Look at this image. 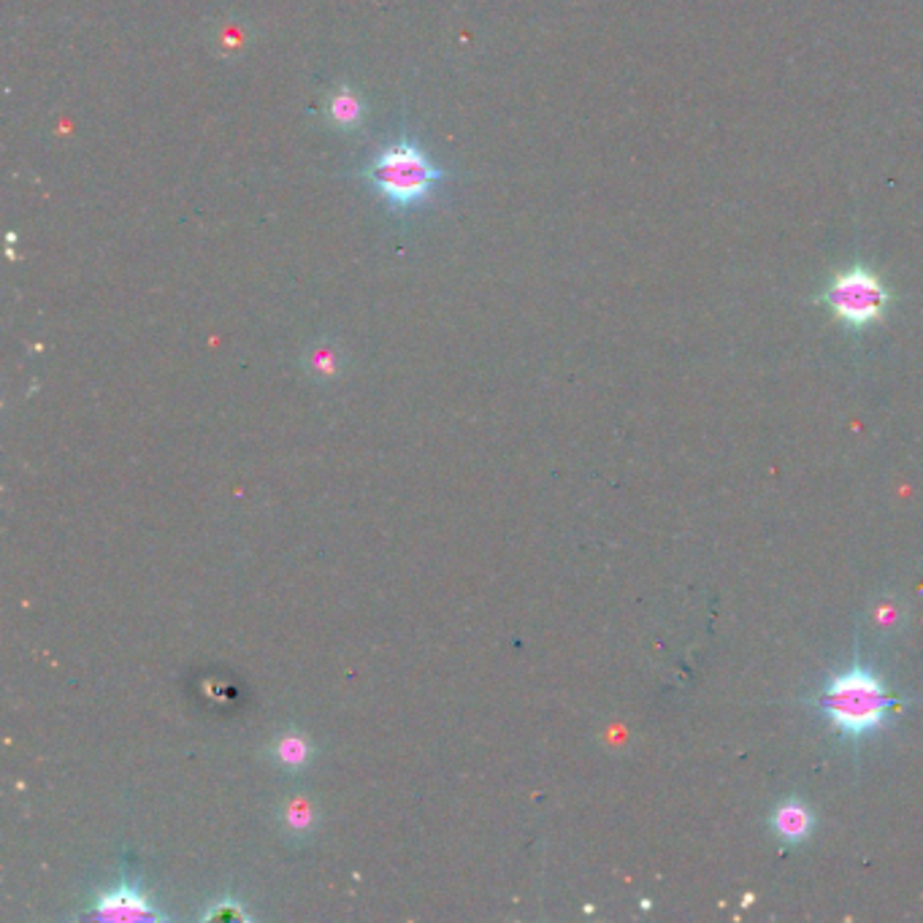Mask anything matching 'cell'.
I'll return each mask as SVG.
<instances>
[{"label":"cell","mask_w":923,"mask_h":923,"mask_svg":"<svg viewBox=\"0 0 923 923\" xmlns=\"http://www.w3.org/2000/svg\"><path fill=\"white\" fill-rule=\"evenodd\" d=\"M813 704L821 718L848 742H861L883 731L904 707V702L891 694L886 680L864 664L859 653L854 664L826 680Z\"/></svg>","instance_id":"6da1fadb"},{"label":"cell","mask_w":923,"mask_h":923,"mask_svg":"<svg viewBox=\"0 0 923 923\" xmlns=\"http://www.w3.org/2000/svg\"><path fill=\"white\" fill-rule=\"evenodd\" d=\"M363 180L390 211L406 215L436 193L445 182V171L412 133H401L366 163Z\"/></svg>","instance_id":"7a4b0ae2"},{"label":"cell","mask_w":923,"mask_h":923,"mask_svg":"<svg viewBox=\"0 0 923 923\" xmlns=\"http://www.w3.org/2000/svg\"><path fill=\"white\" fill-rule=\"evenodd\" d=\"M891 301L893 293L886 287V282L872 269L859 263L839 271L818 295V304H824L848 330H864L880 323L889 312Z\"/></svg>","instance_id":"3957f363"},{"label":"cell","mask_w":923,"mask_h":923,"mask_svg":"<svg viewBox=\"0 0 923 923\" xmlns=\"http://www.w3.org/2000/svg\"><path fill=\"white\" fill-rule=\"evenodd\" d=\"M79 921L98 923H165L169 913L158 904L155 893L150 891L146 880L141 878L133 856H122L120 875L111 886L100 889L93 897L90 908L76 915Z\"/></svg>","instance_id":"277c9868"},{"label":"cell","mask_w":923,"mask_h":923,"mask_svg":"<svg viewBox=\"0 0 923 923\" xmlns=\"http://www.w3.org/2000/svg\"><path fill=\"white\" fill-rule=\"evenodd\" d=\"M276 828H280L282 843L290 850L310 848L319 832V810L315 799L304 791H293L276 807Z\"/></svg>","instance_id":"5b68a950"},{"label":"cell","mask_w":923,"mask_h":923,"mask_svg":"<svg viewBox=\"0 0 923 923\" xmlns=\"http://www.w3.org/2000/svg\"><path fill=\"white\" fill-rule=\"evenodd\" d=\"M265 759H269V764L276 772L287 774V778H301L315 764L317 745L312 742V737L304 729L287 726V729H280L269 739Z\"/></svg>","instance_id":"8992f818"},{"label":"cell","mask_w":923,"mask_h":923,"mask_svg":"<svg viewBox=\"0 0 923 923\" xmlns=\"http://www.w3.org/2000/svg\"><path fill=\"white\" fill-rule=\"evenodd\" d=\"M815 826H818V818H815L813 807L799 796H785L769 815V832L785 848H799L807 843Z\"/></svg>","instance_id":"52a82bcc"},{"label":"cell","mask_w":923,"mask_h":923,"mask_svg":"<svg viewBox=\"0 0 923 923\" xmlns=\"http://www.w3.org/2000/svg\"><path fill=\"white\" fill-rule=\"evenodd\" d=\"M325 117H328V126L339 133H355L360 126H363L366 117V104L363 96L350 85H341L339 90H334L328 96V104H325Z\"/></svg>","instance_id":"ba28073f"},{"label":"cell","mask_w":923,"mask_h":923,"mask_svg":"<svg viewBox=\"0 0 923 923\" xmlns=\"http://www.w3.org/2000/svg\"><path fill=\"white\" fill-rule=\"evenodd\" d=\"M304 363L317 382H330L341 374V352L328 339H319L317 345H312L304 355Z\"/></svg>","instance_id":"9c48e42d"},{"label":"cell","mask_w":923,"mask_h":923,"mask_svg":"<svg viewBox=\"0 0 923 923\" xmlns=\"http://www.w3.org/2000/svg\"><path fill=\"white\" fill-rule=\"evenodd\" d=\"M256 915L247 910V904L241 902L236 893H222V897L211 899V902H206V908L198 913V921H206V923H247L252 921Z\"/></svg>","instance_id":"30bf717a"},{"label":"cell","mask_w":923,"mask_h":923,"mask_svg":"<svg viewBox=\"0 0 923 923\" xmlns=\"http://www.w3.org/2000/svg\"><path fill=\"white\" fill-rule=\"evenodd\" d=\"M215 46L222 57L245 55L250 46V25L241 20H225L215 31Z\"/></svg>","instance_id":"8fae6325"},{"label":"cell","mask_w":923,"mask_h":923,"mask_svg":"<svg viewBox=\"0 0 923 923\" xmlns=\"http://www.w3.org/2000/svg\"><path fill=\"white\" fill-rule=\"evenodd\" d=\"M875 626L883 631H897L899 626L904 623V607L893 599H883L880 605H875Z\"/></svg>","instance_id":"7c38bea8"}]
</instances>
